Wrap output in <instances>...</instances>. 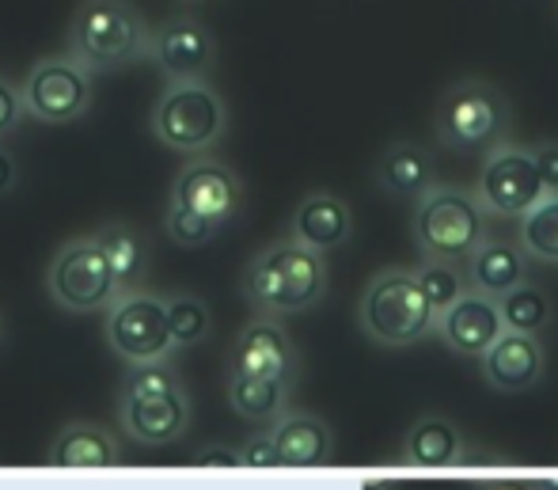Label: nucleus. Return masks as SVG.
I'll return each mask as SVG.
<instances>
[{
  "label": "nucleus",
  "instance_id": "nucleus-1",
  "mask_svg": "<svg viewBox=\"0 0 558 490\" xmlns=\"http://www.w3.org/2000/svg\"><path fill=\"white\" fill-rule=\"evenodd\" d=\"M327 294V255L301 248L293 240H278L263 248L243 271V297L258 315H301L316 308Z\"/></svg>",
  "mask_w": 558,
  "mask_h": 490
},
{
  "label": "nucleus",
  "instance_id": "nucleus-2",
  "mask_svg": "<svg viewBox=\"0 0 558 490\" xmlns=\"http://www.w3.org/2000/svg\"><path fill=\"white\" fill-rule=\"evenodd\" d=\"M148 43L153 31L133 0H84L69 23V58L88 76L145 61Z\"/></svg>",
  "mask_w": 558,
  "mask_h": 490
},
{
  "label": "nucleus",
  "instance_id": "nucleus-3",
  "mask_svg": "<svg viewBox=\"0 0 558 490\" xmlns=\"http://www.w3.org/2000/svg\"><path fill=\"white\" fill-rule=\"evenodd\" d=\"M434 308L426 304L414 271L388 266L357 300V327L376 346H414L434 335Z\"/></svg>",
  "mask_w": 558,
  "mask_h": 490
},
{
  "label": "nucleus",
  "instance_id": "nucleus-4",
  "mask_svg": "<svg viewBox=\"0 0 558 490\" xmlns=\"http://www.w3.org/2000/svg\"><path fill=\"white\" fill-rule=\"evenodd\" d=\"M414 243L426 263H456L463 266L468 255L486 240V213L471 191L441 187L426 191L414 202Z\"/></svg>",
  "mask_w": 558,
  "mask_h": 490
},
{
  "label": "nucleus",
  "instance_id": "nucleus-5",
  "mask_svg": "<svg viewBox=\"0 0 558 490\" xmlns=\"http://www.w3.org/2000/svg\"><path fill=\"white\" fill-rule=\"evenodd\" d=\"M228 130V107L209 81L168 84L153 107V133L163 148L186 156H206Z\"/></svg>",
  "mask_w": 558,
  "mask_h": 490
},
{
  "label": "nucleus",
  "instance_id": "nucleus-6",
  "mask_svg": "<svg viewBox=\"0 0 558 490\" xmlns=\"http://www.w3.org/2000/svg\"><path fill=\"white\" fill-rule=\"evenodd\" d=\"M509 130V99L494 84L463 76L437 103V141L452 153H486Z\"/></svg>",
  "mask_w": 558,
  "mask_h": 490
},
{
  "label": "nucleus",
  "instance_id": "nucleus-7",
  "mask_svg": "<svg viewBox=\"0 0 558 490\" xmlns=\"http://www.w3.org/2000/svg\"><path fill=\"white\" fill-rule=\"evenodd\" d=\"M46 294L58 308L76 315L104 312L118 297V286L111 278L104 251H99L96 236H76L58 248V255L46 266Z\"/></svg>",
  "mask_w": 558,
  "mask_h": 490
},
{
  "label": "nucleus",
  "instance_id": "nucleus-8",
  "mask_svg": "<svg viewBox=\"0 0 558 490\" xmlns=\"http://www.w3.org/2000/svg\"><path fill=\"white\" fill-rule=\"evenodd\" d=\"M104 335L107 346L114 350V358L130 366H160L171 361V335H168V315H163V297L153 294H118L107 308L104 320Z\"/></svg>",
  "mask_w": 558,
  "mask_h": 490
},
{
  "label": "nucleus",
  "instance_id": "nucleus-9",
  "mask_svg": "<svg viewBox=\"0 0 558 490\" xmlns=\"http://www.w3.org/2000/svg\"><path fill=\"white\" fill-rule=\"evenodd\" d=\"M471 194L483 205L486 217H524L547 191L536 171L532 148L513 145V141H498L494 148H486L483 171H478Z\"/></svg>",
  "mask_w": 558,
  "mask_h": 490
},
{
  "label": "nucleus",
  "instance_id": "nucleus-10",
  "mask_svg": "<svg viewBox=\"0 0 558 490\" xmlns=\"http://www.w3.org/2000/svg\"><path fill=\"white\" fill-rule=\"evenodd\" d=\"M20 96L35 122L65 126L84 118V110L92 107V76L73 58H43L23 76Z\"/></svg>",
  "mask_w": 558,
  "mask_h": 490
},
{
  "label": "nucleus",
  "instance_id": "nucleus-11",
  "mask_svg": "<svg viewBox=\"0 0 558 490\" xmlns=\"http://www.w3.org/2000/svg\"><path fill=\"white\" fill-rule=\"evenodd\" d=\"M228 373L232 377H263V381H281L293 389L301 377V354H296L289 331L274 315H255L247 327L235 335L228 350Z\"/></svg>",
  "mask_w": 558,
  "mask_h": 490
},
{
  "label": "nucleus",
  "instance_id": "nucleus-12",
  "mask_svg": "<svg viewBox=\"0 0 558 490\" xmlns=\"http://www.w3.org/2000/svg\"><path fill=\"white\" fill-rule=\"evenodd\" d=\"M171 205L198 213V217L214 220V225L221 228L243 210V183L225 160H217V156H194L175 176Z\"/></svg>",
  "mask_w": 558,
  "mask_h": 490
},
{
  "label": "nucleus",
  "instance_id": "nucleus-13",
  "mask_svg": "<svg viewBox=\"0 0 558 490\" xmlns=\"http://www.w3.org/2000/svg\"><path fill=\"white\" fill-rule=\"evenodd\" d=\"M148 58L156 61L171 84L179 81H209L217 69V38L209 27L194 15H171L168 23L153 31L148 43Z\"/></svg>",
  "mask_w": 558,
  "mask_h": 490
},
{
  "label": "nucleus",
  "instance_id": "nucleus-14",
  "mask_svg": "<svg viewBox=\"0 0 558 490\" xmlns=\"http://www.w3.org/2000/svg\"><path fill=\"white\" fill-rule=\"evenodd\" d=\"M191 395L186 389L153 395V399H122L118 395V426L125 430V438L137 441V445L160 449L179 441L191 430Z\"/></svg>",
  "mask_w": 558,
  "mask_h": 490
},
{
  "label": "nucleus",
  "instance_id": "nucleus-15",
  "mask_svg": "<svg viewBox=\"0 0 558 490\" xmlns=\"http://www.w3.org/2000/svg\"><path fill=\"white\" fill-rule=\"evenodd\" d=\"M434 335L441 338L452 354L478 361L501 335H506V327H501L498 300H490L483 294H471V289H468V294L456 300L448 312L437 315Z\"/></svg>",
  "mask_w": 558,
  "mask_h": 490
},
{
  "label": "nucleus",
  "instance_id": "nucleus-16",
  "mask_svg": "<svg viewBox=\"0 0 558 490\" xmlns=\"http://www.w3.org/2000/svg\"><path fill=\"white\" fill-rule=\"evenodd\" d=\"M478 369H483V381L490 384L494 392L521 395L544 381L547 350L536 335H513V331H506V335L478 358Z\"/></svg>",
  "mask_w": 558,
  "mask_h": 490
},
{
  "label": "nucleus",
  "instance_id": "nucleus-17",
  "mask_svg": "<svg viewBox=\"0 0 558 490\" xmlns=\"http://www.w3.org/2000/svg\"><path fill=\"white\" fill-rule=\"evenodd\" d=\"M529 274H532V259L524 255L513 240H498V236H486L468 255V263H463V282H468V289L490 300L513 294L517 286L529 282Z\"/></svg>",
  "mask_w": 558,
  "mask_h": 490
},
{
  "label": "nucleus",
  "instance_id": "nucleus-18",
  "mask_svg": "<svg viewBox=\"0 0 558 490\" xmlns=\"http://www.w3.org/2000/svg\"><path fill=\"white\" fill-rule=\"evenodd\" d=\"M353 236V210L331 191L304 194L293 210V225H289V240L301 248L327 255L338 251Z\"/></svg>",
  "mask_w": 558,
  "mask_h": 490
},
{
  "label": "nucleus",
  "instance_id": "nucleus-19",
  "mask_svg": "<svg viewBox=\"0 0 558 490\" xmlns=\"http://www.w3.org/2000/svg\"><path fill=\"white\" fill-rule=\"evenodd\" d=\"M266 433L278 449L281 468H319L335 456L331 426L312 410H286L278 422L266 426Z\"/></svg>",
  "mask_w": 558,
  "mask_h": 490
},
{
  "label": "nucleus",
  "instance_id": "nucleus-20",
  "mask_svg": "<svg viewBox=\"0 0 558 490\" xmlns=\"http://www.w3.org/2000/svg\"><path fill=\"white\" fill-rule=\"evenodd\" d=\"M43 461L50 468H118L125 461V453L122 441L111 430L76 418V422H65L53 433Z\"/></svg>",
  "mask_w": 558,
  "mask_h": 490
},
{
  "label": "nucleus",
  "instance_id": "nucleus-21",
  "mask_svg": "<svg viewBox=\"0 0 558 490\" xmlns=\"http://www.w3.org/2000/svg\"><path fill=\"white\" fill-rule=\"evenodd\" d=\"M403 464L411 468H452V464L468 461V441H463L460 426L445 415H422L407 430L403 449H399Z\"/></svg>",
  "mask_w": 558,
  "mask_h": 490
},
{
  "label": "nucleus",
  "instance_id": "nucleus-22",
  "mask_svg": "<svg viewBox=\"0 0 558 490\" xmlns=\"http://www.w3.org/2000/svg\"><path fill=\"white\" fill-rule=\"evenodd\" d=\"M376 183L396 198H414L418 202L426 191L437 187V164L434 153L418 141H391L384 145L376 160Z\"/></svg>",
  "mask_w": 558,
  "mask_h": 490
},
{
  "label": "nucleus",
  "instance_id": "nucleus-23",
  "mask_svg": "<svg viewBox=\"0 0 558 490\" xmlns=\"http://www.w3.org/2000/svg\"><path fill=\"white\" fill-rule=\"evenodd\" d=\"M96 243H99V251H104L107 266H111L118 294H133L148 271V248H145V240H141V232L133 225L111 220V225H104L96 232Z\"/></svg>",
  "mask_w": 558,
  "mask_h": 490
},
{
  "label": "nucleus",
  "instance_id": "nucleus-24",
  "mask_svg": "<svg viewBox=\"0 0 558 490\" xmlns=\"http://www.w3.org/2000/svg\"><path fill=\"white\" fill-rule=\"evenodd\" d=\"M228 407L247 422H278L289 410V384L228 373Z\"/></svg>",
  "mask_w": 558,
  "mask_h": 490
},
{
  "label": "nucleus",
  "instance_id": "nucleus-25",
  "mask_svg": "<svg viewBox=\"0 0 558 490\" xmlns=\"http://www.w3.org/2000/svg\"><path fill=\"white\" fill-rule=\"evenodd\" d=\"M517 248L532 263H558V194H544L524 217H517Z\"/></svg>",
  "mask_w": 558,
  "mask_h": 490
},
{
  "label": "nucleus",
  "instance_id": "nucleus-26",
  "mask_svg": "<svg viewBox=\"0 0 558 490\" xmlns=\"http://www.w3.org/2000/svg\"><path fill=\"white\" fill-rule=\"evenodd\" d=\"M163 315H168V335L175 354L206 343L209 331H214V312L198 294H168L163 297Z\"/></svg>",
  "mask_w": 558,
  "mask_h": 490
},
{
  "label": "nucleus",
  "instance_id": "nucleus-27",
  "mask_svg": "<svg viewBox=\"0 0 558 490\" xmlns=\"http://www.w3.org/2000/svg\"><path fill=\"white\" fill-rule=\"evenodd\" d=\"M498 312H501V327L513 331V335H536L551 323V300L539 286L524 282L517 286L513 294H506L498 300Z\"/></svg>",
  "mask_w": 558,
  "mask_h": 490
},
{
  "label": "nucleus",
  "instance_id": "nucleus-28",
  "mask_svg": "<svg viewBox=\"0 0 558 490\" xmlns=\"http://www.w3.org/2000/svg\"><path fill=\"white\" fill-rule=\"evenodd\" d=\"M414 278H418V289H422V297H426V304L434 308V315L448 312L456 300L468 294L463 266H456V263H422L418 271H414Z\"/></svg>",
  "mask_w": 558,
  "mask_h": 490
},
{
  "label": "nucleus",
  "instance_id": "nucleus-29",
  "mask_svg": "<svg viewBox=\"0 0 558 490\" xmlns=\"http://www.w3.org/2000/svg\"><path fill=\"white\" fill-rule=\"evenodd\" d=\"M179 389H183V381L175 377L171 361H160V366H130L122 377V399H153V395H168Z\"/></svg>",
  "mask_w": 558,
  "mask_h": 490
},
{
  "label": "nucleus",
  "instance_id": "nucleus-30",
  "mask_svg": "<svg viewBox=\"0 0 558 490\" xmlns=\"http://www.w3.org/2000/svg\"><path fill=\"white\" fill-rule=\"evenodd\" d=\"M168 236L171 243H179V248H206L209 240L217 236V225L206 217H198V213L191 210H179V205H168Z\"/></svg>",
  "mask_w": 558,
  "mask_h": 490
},
{
  "label": "nucleus",
  "instance_id": "nucleus-31",
  "mask_svg": "<svg viewBox=\"0 0 558 490\" xmlns=\"http://www.w3.org/2000/svg\"><path fill=\"white\" fill-rule=\"evenodd\" d=\"M235 453H240V468H281L278 449H274V441L266 430L255 433V438H247Z\"/></svg>",
  "mask_w": 558,
  "mask_h": 490
},
{
  "label": "nucleus",
  "instance_id": "nucleus-32",
  "mask_svg": "<svg viewBox=\"0 0 558 490\" xmlns=\"http://www.w3.org/2000/svg\"><path fill=\"white\" fill-rule=\"evenodd\" d=\"M23 118H27V110H23L20 84H12V81H4V76H0V141H4L8 133L20 130Z\"/></svg>",
  "mask_w": 558,
  "mask_h": 490
},
{
  "label": "nucleus",
  "instance_id": "nucleus-33",
  "mask_svg": "<svg viewBox=\"0 0 558 490\" xmlns=\"http://www.w3.org/2000/svg\"><path fill=\"white\" fill-rule=\"evenodd\" d=\"M532 156H536V171L544 179V191L558 194V141H539L532 148Z\"/></svg>",
  "mask_w": 558,
  "mask_h": 490
},
{
  "label": "nucleus",
  "instance_id": "nucleus-34",
  "mask_svg": "<svg viewBox=\"0 0 558 490\" xmlns=\"http://www.w3.org/2000/svg\"><path fill=\"white\" fill-rule=\"evenodd\" d=\"M191 464L194 468H240V453L228 445H209V449H202Z\"/></svg>",
  "mask_w": 558,
  "mask_h": 490
},
{
  "label": "nucleus",
  "instance_id": "nucleus-35",
  "mask_svg": "<svg viewBox=\"0 0 558 490\" xmlns=\"http://www.w3.org/2000/svg\"><path fill=\"white\" fill-rule=\"evenodd\" d=\"M15 183H20V164H15V156L0 145V194H12Z\"/></svg>",
  "mask_w": 558,
  "mask_h": 490
},
{
  "label": "nucleus",
  "instance_id": "nucleus-36",
  "mask_svg": "<svg viewBox=\"0 0 558 490\" xmlns=\"http://www.w3.org/2000/svg\"><path fill=\"white\" fill-rule=\"evenodd\" d=\"M478 490H539V487H532V483H486Z\"/></svg>",
  "mask_w": 558,
  "mask_h": 490
},
{
  "label": "nucleus",
  "instance_id": "nucleus-37",
  "mask_svg": "<svg viewBox=\"0 0 558 490\" xmlns=\"http://www.w3.org/2000/svg\"><path fill=\"white\" fill-rule=\"evenodd\" d=\"M539 490H558V479H547V483L539 487Z\"/></svg>",
  "mask_w": 558,
  "mask_h": 490
},
{
  "label": "nucleus",
  "instance_id": "nucleus-38",
  "mask_svg": "<svg viewBox=\"0 0 558 490\" xmlns=\"http://www.w3.org/2000/svg\"><path fill=\"white\" fill-rule=\"evenodd\" d=\"M0 338H4V315H0Z\"/></svg>",
  "mask_w": 558,
  "mask_h": 490
}]
</instances>
